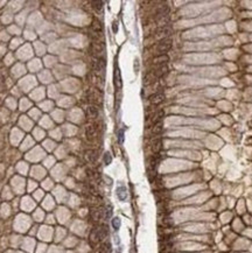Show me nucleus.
<instances>
[{
	"label": "nucleus",
	"mask_w": 252,
	"mask_h": 253,
	"mask_svg": "<svg viewBox=\"0 0 252 253\" xmlns=\"http://www.w3.org/2000/svg\"><path fill=\"white\" fill-rule=\"evenodd\" d=\"M161 147H162V141L160 140V139H158V140L153 141V145H152V149H153V152H154V153H158V152H160Z\"/></svg>",
	"instance_id": "12"
},
{
	"label": "nucleus",
	"mask_w": 252,
	"mask_h": 253,
	"mask_svg": "<svg viewBox=\"0 0 252 253\" xmlns=\"http://www.w3.org/2000/svg\"><path fill=\"white\" fill-rule=\"evenodd\" d=\"M124 135H125V131L124 130H119V132H118V141H119V144H123L124 142Z\"/></svg>",
	"instance_id": "17"
},
{
	"label": "nucleus",
	"mask_w": 252,
	"mask_h": 253,
	"mask_svg": "<svg viewBox=\"0 0 252 253\" xmlns=\"http://www.w3.org/2000/svg\"><path fill=\"white\" fill-rule=\"evenodd\" d=\"M163 99H165V96H163V93H154L149 97V102L154 104V105H158L160 103L163 102Z\"/></svg>",
	"instance_id": "2"
},
{
	"label": "nucleus",
	"mask_w": 252,
	"mask_h": 253,
	"mask_svg": "<svg viewBox=\"0 0 252 253\" xmlns=\"http://www.w3.org/2000/svg\"><path fill=\"white\" fill-rule=\"evenodd\" d=\"M113 81H115V85L117 89H120L121 87V78H120V70L119 68L116 66L115 69V75H113Z\"/></svg>",
	"instance_id": "3"
},
{
	"label": "nucleus",
	"mask_w": 252,
	"mask_h": 253,
	"mask_svg": "<svg viewBox=\"0 0 252 253\" xmlns=\"http://www.w3.org/2000/svg\"><path fill=\"white\" fill-rule=\"evenodd\" d=\"M111 224H112L113 230H115V231H118V230H119V227H120V219H119V217H115V218H113L112 222H111Z\"/></svg>",
	"instance_id": "13"
},
{
	"label": "nucleus",
	"mask_w": 252,
	"mask_h": 253,
	"mask_svg": "<svg viewBox=\"0 0 252 253\" xmlns=\"http://www.w3.org/2000/svg\"><path fill=\"white\" fill-rule=\"evenodd\" d=\"M172 43H173V41H172L170 37L161 39L160 42H159V44H158V48H157L158 53L161 54V55H165L167 52H169V50H170V48H172Z\"/></svg>",
	"instance_id": "1"
},
{
	"label": "nucleus",
	"mask_w": 252,
	"mask_h": 253,
	"mask_svg": "<svg viewBox=\"0 0 252 253\" xmlns=\"http://www.w3.org/2000/svg\"><path fill=\"white\" fill-rule=\"evenodd\" d=\"M85 132H86V135H88V136H89V138H92V136L95 135V132H96V130H95V126H92V125L88 126Z\"/></svg>",
	"instance_id": "14"
},
{
	"label": "nucleus",
	"mask_w": 252,
	"mask_h": 253,
	"mask_svg": "<svg viewBox=\"0 0 252 253\" xmlns=\"http://www.w3.org/2000/svg\"><path fill=\"white\" fill-rule=\"evenodd\" d=\"M162 130H163L162 121H158V123L154 124V127L152 128V132H153V134H160L162 132Z\"/></svg>",
	"instance_id": "11"
},
{
	"label": "nucleus",
	"mask_w": 252,
	"mask_h": 253,
	"mask_svg": "<svg viewBox=\"0 0 252 253\" xmlns=\"http://www.w3.org/2000/svg\"><path fill=\"white\" fill-rule=\"evenodd\" d=\"M111 161H112L111 154L109 153V152H106V153H105V155H104V163H105L106 166H107V164H110V163H111Z\"/></svg>",
	"instance_id": "16"
},
{
	"label": "nucleus",
	"mask_w": 252,
	"mask_h": 253,
	"mask_svg": "<svg viewBox=\"0 0 252 253\" xmlns=\"http://www.w3.org/2000/svg\"><path fill=\"white\" fill-rule=\"evenodd\" d=\"M91 27H92V29H94L95 32H97V33L102 32V28H103V27H102V23H100V21L97 20V19H95V20L92 21Z\"/></svg>",
	"instance_id": "10"
},
{
	"label": "nucleus",
	"mask_w": 252,
	"mask_h": 253,
	"mask_svg": "<svg viewBox=\"0 0 252 253\" xmlns=\"http://www.w3.org/2000/svg\"><path fill=\"white\" fill-rule=\"evenodd\" d=\"M162 116H163V111H159V112L157 113V115L154 116V119H153V121H154V123H158V121H161L160 119L162 118Z\"/></svg>",
	"instance_id": "18"
},
{
	"label": "nucleus",
	"mask_w": 252,
	"mask_h": 253,
	"mask_svg": "<svg viewBox=\"0 0 252 253\" xmlns=\"http://www.w3.org/2000/svg\"><path fill=\"white\" fill-rule=\"evenodd\" d=\"M112 30H113V33H117L118 32V23H117V21H115L112 23Z\"/></svg>",
	"instance_id": "19"
},
{
	"label": "nucleus",
	"mask_w": 252,
	"mask_h": 253,
	"mask_svg": "<svg viewBox=\"0 0 252 253\" xmlns=\"http://www.w3.org/2000/svg\"><path fill=\"white\" fill-rule=\"evenodd\" d=\"M153 62L155 63V64H162V66H163V63L168 62V56H167V55H161V56H159V57H155V58L153 60Z\"/></svg>",
	"instance_id": "9"
},
{
	"label": "nucleus",
	"mask_w": 252,
	"mask_h": 253,
	"mask_svg": "<svg viewBox=\"0 0 252 253\" xmlns=\"http://www.w3.org/2000/svg\"><path fill=\"white\" fill-rule=\"evenodd\" d=\"M91 48H92V52H94V54H95V55H97V56H100V54H102V53L104 52V48H103V46L100 44L99 42H94V43L91 44Z\"/></svg>",
	"instance_id": "5"
},
{
	"label": "nucleus",
	"mask_w": 252,
	"mask_h": 253,
	"mask_svg": "<svg viewBox=\"0 0 252 253\" xmlns=\"http://www.w3.org/2000/svg\"><path fill=\"white\" fill-rule=\"evenodd\" d=\"M170 34V29L168 28V27H160L158 30H157V35L158 36H161L162 39H166L167 37V35H169Z\"/></svg>",
	"instance_id": "6"
},
{
	"label": "nucleus",
	"mask_w": 252,
	"mask_h": 253,
	"mask_svg": "<svg viewBox=\"0 0 252 253\" xmlns=\"http://www.w3.org/2000/svg\"><path fill=\"white\" fill-rule=\"evenodd\" d=\"M167 71H168V67H167L166 64L160 66V68L155 71V76H157L158 78H160V77H162V76H165V75L167 74Z\"/></svg>",
	"instance_id": "7"
},
{
	"label": "nucleus",
	"mask_w": 252,
	"mask_h": 253,
	"mask_svg": "<svg viewBox=\"0 0 252 253\" xmlns=\"http://www.w3.org/2000/svg\"><path fill=\"white\" fill-rule=\"evenodd\" d=\"M92 5H94V8H96L97 11H102L104 3L103 1H92Z\"/></svg>",
	"instance_id": "15"
},
{
	"label": "nucleus",
	"mask_w": 252,
	"mask_h": 253,
	"mask_svg": "<svg viewBox=\"0 0 252 253\" xmlns=\"http://www.w3.org/2000/svg\"><path fill=\"white\" fill-rule=\"evenodd\" d=\"M88 116L90 118H96L98 116V109L96 106H89L88 107Z\"/></svg>",
	"instance_id": "8"
},
{
	"label": "nucleus",
	"mask_w": 252,
	"mask_h": 253,
	"mask_svg": "<svg viewBox=\"0 0 252 253\" xmlns=\"http://www.w3.org/2000/svg\"><path fill=\"white\" fill-rule=\"evenodd\" d=\"M117 196L120 201H125L126 198H127V190H126V187L121 185V187L117 188Z\"/></svg>",
	"instance_id": "4"
}]
</instances>
